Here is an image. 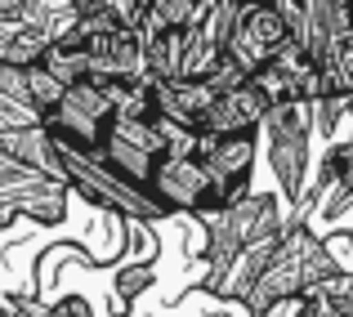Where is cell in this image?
I'll list each match as a JSON object with an SVG mask.
<instances>
[{
	"label": "cell",
	"mask_w": 353,
	"mask_h": 317,
	"mask_svg": "<svg viewBox=\"0 0 353 317\" xmlns=\"http://www.w3.org/2000/svg\"><path fill=\"white\" fill-rule=\"evenodd\" d=\"M264 317H309V291L300 295H286V300H277L273 309H268Z\"/></svg>",
	"instance_id": "cell-5"
},
{
	"label": "cell",
	"mask_w": 353,
	"mask_h": 317,
	"mask_svg": "<svg viewBox=\"0 0 353 317\" xmlns=\"http://www.w3.org/2000/svg\"><path fill=\"white\" fill-rule=\"evenodd\" d=\"M45 317H90V313H85V304H81V300H63L59 309H50Z\"/></svg>",
	"instance_id": "cell-6"
},
{
	"label": "cell",
	"mask_w": 353,
	"mask_h": 317,
	"mask_svg": "<svg viewBox=\"0 0 353 317\" xmlns=\"http://www.w3.org/2000/svg\"><path fill=\"white\" fill-rule=\"evenodd\" d=\"M259 116H264V94L246 81V85L219 90L206 103V112L192 121V130H197V134H210V139H237L241 130L255 125Z\"/></svg>",
	"instance_id": "cell-3"
},
{
	"label": "cell",
	"mask_w": 353,
	"mask_h": 317,
	"mask_svg": "<svg viewBox=\"0 0 353 317\" xmlns=\"http://www.w3.org/2000/svg\"><path fill=\"white\" fill-rule=\"evenodd\" d=\"M318 68H322V90L327 94H349L353 90V36H340L318 59Z\"/></svg>",
	"instance_id": "cell-4"
},
{
	"label": "cell",
	"mask_w": 353,
	"mask_h": 317,
	"mask_svg": "<svg viewBox=\"0 0 353 317\" xmlns=\"http://www.w3.org/2000/svg\"><path fill=\"white\" fill-rule=\"evenodd\" d=\"M291 45V27H286L282 9H246L237 18V27L228 32V59L237 63L246 76H255L259 68L277 59Z\"/></svg>",
	"instance_id": "cell-1"
},
{
	"label": "cell",
	"mask_w": 353,
	"mask_h": 317,
	"mask_svg": "<svg viewBox=\"0 0 353 317\" xmlns=\"http://www.w3.org/2000/svg\"><path fill=\"white\" fill-rule=\"evenodd\" d=\"M250 85L264 94V103H295V99H322V68L318 59L300 50V45H286L268 68H259L250 76Z\"/></svg>",
	"instance_id": "cell-2"
}]
</instances>
